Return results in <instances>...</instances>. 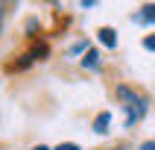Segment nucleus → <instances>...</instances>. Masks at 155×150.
Masks as SVG:
<instances>
[{
  "label": "nucleus",
  "instance_id": "8",
  "mask_svg": "<svg viewBox=\"0 0 155 150\" xmlns=\"http://www.w3.org/2000/svg\"><path fill=\"white\" fill-rule=\"evenodd\" d=\"M32 150H50V147H44V144H35V147Z\"/></svg>",
  "mask_w": 155,
  "mask_h": 150
},
{
  "label": "nucleus",
  "instance_id": "1",
  "mask_svg": "<svg viewBox=\"0 0 155 150\" xmlns=\"http://www.w3.org/2000/svg\"><path fill=\"white\" fill-rule=\"evenodd\" d=\"M97 38H100V44H105L108 50H111V47H117V33H114L111 26H100Z\"/></svg>",
  "mask_w": 155,
  "mask_h": 150
},
{
  "label": "nucleus",
  "instance_id": "5",
  "mask_svg": "<svg viewBox=\"0 0 155 150\" xmlns=\"http://www.w3.org/2000/svg\"><path fill=\"white\" fill-rule=\"evenodd\" d=\"M143 47H147V50H155V35H147V38H143Z\"/></svg>",
  "mask_w": 155,
  "mask_h": 150
},
{
  "label": "nucleus",
  "instance_id": "2",
  "mask_svg": "<svg viewBox=\"0 0 155 150\" xmlns=\"http://www.w3.org/2000/svg\"><path fill=\"white\" fill-rule=\"evenodd\" d=\"M108 124H111V115H108V112H100V115L94 118V132L105 135V132H108Z\"/></svg>",
  "mask_w": 155,
  "mask_h": 150
},
{
  "label": "nucleus",
  "instance_id": "7",
  "mask_svg": "<svg viewBox=\"0 0 155 150\" xmlns=\"http://www.w3.org/2000/svg\"><path fill=\"white\" fill-rule=\"evenodd\" d=\"M140 150H155V141H143V144H140Z\"/></svg>",
  "mask_w": 155,
  "mask_h": 150
},
{
  "label": "nucleus",
  "instance_id": "6",
  "mask_svg": "<svg viewBox=\"0 0 155 150\" xmlns=\"http://www.w3.org/2000/svg\"><path fill=\"white\" fill-rule=\"evenodd\" d=\"M56 150H79V144H70V141H68V144H59Z\"/></svg>",
  "mask_w": 155,
  "mask_h": 150
},
{
  "label": "nucleus",
  "instance_id": "4",
  "mask_svg": "<svg viewBox=\"0 0 155 150\" xmlns=\"http://www.w3.org/2000/svg\"><path fill=\"white\" fill-rule=\"evenodd\" d=\"M82 65H85V68H100V53H97V50H88V56L82 59Z\"/></svg>",
  "mask_w": 155,
  "mask_h": 150
},
{
  "label": "nucleus",
  "instance_id": "3",
  "mask_svg": "<svg viewBox=\"0 0 155 150\" xmlns=\"http://www.w3.org/2000/svg\"><path fill=\"white\" fill-rule=\"evenodd\" d=\"M135 21H140V24H155V3H147Z\"/></svg>",
  "mask_w": 155,
  "mask_h": 150
},
{
  "label": "nucleus",
  "instance_id": "9",
  "mask_svg": "<svg viewBox=\"0 0 155 150\" xmlns=\"http://www.w3.org/2000/svg\"><path fill=\"white\" fill-rule=\"evenodd\" d=\"M0 15H3V3H0Z\"/></svg>",
  "mask_w": 155,
  "mask_h": 150
}]
</instances>
